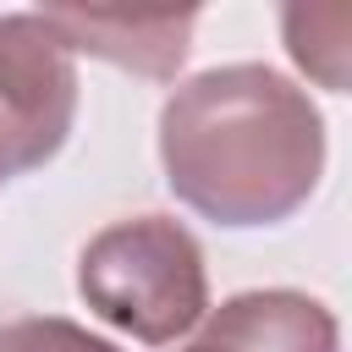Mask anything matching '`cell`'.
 <instances>
[{
	"label": "cell",
	"mask_w": 352,
	"mask_h": 352,
	"mask_svg": "<svg viewBox=\"0 0 352 352\" xmlns=\"http://www.w3.org/2000/svg\"><path fill=\"white\" fill-rule=\"evenodd\" d=\"M50 28L60 33L66 50L104 55L138 77H176L187 60L192 38V11H165V16H132V11H82V6H55L44 11Z\"/></svg>",
	"instance_id": "4"
},
{
	"label": "cell",
	"mask_w": 352,
	"mask_h": 352,
	"mask_svg": "<svg viewBox=\"0 0 352 352\" xmlns=\"http://www.w3.org/2000/svg\"><path fill=\"white\" fill-rule=\"evenodd\" d=\"M226 352H336V319L302 292H242L220 302L204 330Z\"/></svg>",
	"instance_id": "5"
},
{
	"label": "cell",
	"mask_w": 352,
	"mask_h": 352,
	"mask_svg": "<svg viewBox=\"0 0 352 352\" xmlns=\"http://www.w3.org/2000/svg\"><path fill=\"white\" fill-rule=\"evenodd\" d=\"M0 352H121V346H110L104 336H88L60 314H16V319H0Z\"/></svg>",
	"instance_id": "7"
},
{
	"label": "cell",
	"mask_w": 352,
	"mask_h": 352,
	"mask_svg": "<svg viewBox=\"0 0 352 352\" xmlns=\"http://www.w3.org/2000/svg\"><path fill=\"white\" fill-rule=\"evenodd\" d=\"M77 292L104 324L126 330L132 341L165 346L209 314L204 248L170 214L110 220L77 258Z\"/></svg>",
	"instance_id": "2"
},
{
	"label": "cell",
	"mask_w": 352,
	"mask_h": 352,
	"mask_svg": "<svg viewBox=\"0 0 352 352\" xmlns=\"http://www.w3.org/2000/svg\"><path fill=\"white\" fill-rule=\"evenodd\" d=\"M280 22H286L292 60L341 94L346 88V50H352V6H286Z\"/></svg>",
	"instance_id": "6"
},
{
	"label": "cell",
	"mask_w": 352,
	"mask_h": 352,
	"mask_svg": "<svg viewBox=\"0 0 352 352\" xmlns=\"http://www.w3.org/2000/svg\"><path fill=\"white\" fill-rule=\"evenodd\" d=\"M77 66L44 11L0 16V182L38 170L72 132Z\"/></svg>",
	"instance_id": "3"
},
{
	"label": "cell",
	"mask_w": 352,
	"mask_h": 352,
	"mask_svg": "<svg viewBox=\"0 0 352 352\" xmlns=\"http://www.w3.org/2000/svg\"><path fill=\"white\" fill-rule=\"evenodd\" d=\"M160 160L170 192L204 220L275 226L319 187L324 121L292 77L214 66L165 99Z\"/></svg>",
	"instance_id": "1"
}]
</instances>
